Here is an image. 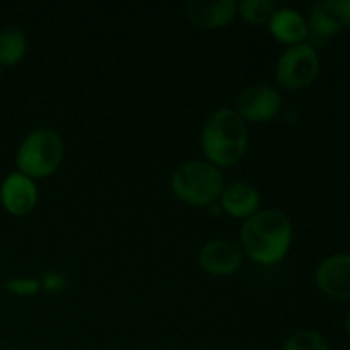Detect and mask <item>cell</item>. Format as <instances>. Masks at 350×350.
Listing matches in <instances>:
<instances>
[{"label": "cell", "mask_w": 350, "mask_h": 350, "mask_svg": "<svg viewBox=\"0 0 350 350\" xmlns=\"http://www.w3.org/2000/svg\"><path fill=\"white\" fill-rule=\"evenodd\" d=\"M241 250L258 265H277L293 243V224L284 212L265 208L246 219L241 228Z\"/></svg>", "instance_id": "6da1fadb"}, {"label": "cell", "mask_w": 350, "mask_h": 350, "mask_svg": "<svg viewBox=\"0 0 350 350\" xmlns=\"http://www.w3.org/2000/svg\"><path fill=\"white\" fill-rule=\"evenodd\" d=\"M200 144L205 161L215 167L234 166L243 159L248 146L246 122L236 109H215L202 126Z\"/></svg>", "instance_id": "7a4b0ae2"}, {"label": "cell", "mask_w": 350, "mask_h": 350, "mask_svg": "<svg viewBox=\"0 0 350 350\" xmlns=\"http://www.w3.org/2000/svg\"><path fill=\"white\" fill-rule=\"evenodd\" d=\"M174 197L193 207L215 204L224 190V178L219 167L208 161L193 159L183 163L171 176Z\"/></svg>", "instance_id": "3957f363"}, {"label": "cell", "mask_w": 350, "mask_h": 350, "mask_svg": "<svg viewBox=\"0 0 350 350\" xmlns=\"http://www.w3.org/2000/svg\"><path fill=\"white\" fill-rule=\"evenodd\" d=\"M64 159V140L51 129H38L21 142L16 154L17 171L31 180L53 174Z\"/></svg>", "instance_id": "277c9868"}, {"label": "cell", "mask_w": 350, "mask_h": 350, "mask_svg": "<svg viewBox=\"0 0 350 350\" xmlns=\"http://www.w3.org/2000/svg\"><path fill=\"white\" fill-rule=\"evenodd\" d=\"M320 72V58L310 43L293 44L280 55L275 79L286 89L308 88Z\"/></svg>", "instance_id": "5b68a950"}, {"label": "cell", "mask_w": 350, "mask_h": 350, "mask_svg": "<svg viewBox=\"0 0 350 350\" xmlns=\"http://www.w3.org/2000/svg\"><path fill=\"white\" fill-rule=\"evenodd\" d=\"M282 109V96L272 85H252L239 94L236 111L245 122L265 123Z\"/></svg>", "instance_id": "8992f818"}, {"label": "cell", "mask_w": 350, "mask_h": 350, "mask_svg": "<svg viewBox=\"0 0 350 350\" xmlns=\"http://www.w3.org/2000/svg\"><path fill=\"white\" fill-rule=\"evenodd\" d=\"M198 265L212 277H229L243 265V250L234 241L214 239L202 246Z\"/></svg>", "instance_id": "52a82bcc"}, {"label": "cell", "mask_w": 350, "mask_h": 350, "mask_svg": "<svg viewBox=\"0 0 350 350\" xmlns=\"http://www.w3.org/2000/svg\"><path fill=\"white\" fill-rule=\"evenodd\" d=\"M0 204L12 215L29 214L38 204L36 181L19 171L7 174L0 185Z\"/></svg>", "instance_id": "ba28073f"}, {"label": "cell", "mask_w": 350, "mask_h": 350, "mask_svg": "<svg viewBox=\"0 0 350 350\" xmlns=\"http://www.w3.org/2000/svg\"><path fill=\"white\" fill-rule=\"evenodd\" d=\"M317 284L332 299H350V255L338 253L325 258L317 269Z\"/></svg>", "instance_id": "9c48e42d"}, {"label": "cell", "mask_w": 350, "mask_h": 350, "mask_svg": "<svg viewBox=\"0 0 350 350\" xmlns=\"http://www.w3.org/2000/svg\"><path fill=\"white\" fill-rule=\"evenodd\" d=\"M187 16L195 26L202 29H221L232 23L238 16V3L234 0H219V2H200L190 0L185 5Z\"/></svg>", "instance_id": "30bf717a"}, {"label": "cell", "mask_w": 350, "mask_h": 350, "mask_svg": "<svg viewBox=\"0 0 350 350\" xmlns=\"http://www.w3.org/2000/svg\"><path fill=\"white\" fill-rule=\"evenodd\" d=\"M219 198H221L219 205L222 212L234 219H245V221L260 211V202H262L258 190L253 185L243 183V181L226 187Z\"/></svg>", "instance_id": "8fae6325"}, {"label": "cell", "mask_w": 350, "mask_h": 350, "mask_svg": "<svg viewBox=\"0 0 350 350\" xmlns=\"http://www.w3.org/2000/svg\"><path fill=\"white\" fill-rule=\"evenodd\" d=\"M347 26L342 0H325L311 9L308 29L318 40H327Z\"/></svg>", "instance_id": "7c38bea8"}, {"label": "cell", "mask_w": 350, "mask_h": 350, "mask_svg": "<svg viewBox=\"0 0 350 350\" xmlns=\"http://www.w3.org/2000/svg\"><path fill=\"white\" fill-rule=\"evenodd\" d=\"M270 33L280 43H286L289 46L303 43L310 34L308 23L297 10L294 9H277L269 23Z\"/></svg>", "instance_id": "4fadbf2b"}, {"label": "cell", "mask_w": 350, "mask_h": 350, "mask_svg": "<svg viewBox=\"0 0 350 350\" xmlns=\"http://www.w3.org/2000/svg\"><path fill=\"white\" fill-rule=\"evenodd\" d=\"M27 40L23 29L17 26H5L0 29V67H12L24 58Z\"/></svg>", "instance_id": "5bb4252c"}, {"label": "cell", "mask_w": 350, "mask_h": 350, "mask_svg": "<svg viewBox=\"0 0 350 350\" xmlns=\"http://www.w3.org/2000/svg\"><path fill=\"white\" fill-rule=\"evenodd\" d=\"M277 7L272 0H243L238 3V14L253 26L269 24Z\"/></svg>", "instance_id": "9a60e30c"}, {"label": "cell", "mask_w": 350, "mask_h": 350, "mask_svg": "<svg viewBox=\"0 0 350 350\" xmlns=\"http://www.w3.org/2000/svg\"><path fill=\"white\" fill-rule=\"evenodd\" d=\"M282 350H330V345L318 332L303 330L287 338Z\"/></svg>", "instance_id": "2e32d148"}, {"label": "cell", "mask_w": 350, "mask_h": 350, "mask_svg": "<svg viewBox=\"0 0 350 350\" xmlns=\"http://www.w3.org/2000/svg\"><path fill=\"white\" fill-rule=\"evenodd\" d=\"M5 289L14 296L29 297L36 296L41 291V284L38 279H31V277H12L5 282Z\"/></svg>", "instance_id": "e0dca14e"}, {"label": "cell", "mask_w": 350, "mask_h": 350, "mask_svg": "<svg viewBox=\"0 0 350 350\" xmlns=\"http://www.w3.org/2000/svg\"><path fill=\"white\" fill-rule=\"evenodd\" d=\"M40 284L44 293H60L67 286V277L60 272H46L40 279Z\"/></svg>", "instance_id": "ac0fdd59"}, {"label": "cell", "mask_w": 350, "mask_h": 350, "mask_svg": "<svg viewBox=\"0 0 350 350\" xmlns=\"http://www.w3.org/2000/svg\"><path fill=\"white\" fill-rule=\"evenodd\" d=\"M342 5L345 10V19H347V26H350V0H342Z\"/></svg>", "instance_id": "d6986e66"}, {"label": "cell", "mask_w": 350, "mask_h": 350, "mask_svg": "<svg viewBox=\"0 0 350 350\" xmlns=\"http://www.w3.org/2000/svg\"><path fill=\"white\" fill-rule=\"evenodd\" d=\"M345 332H347V335L350 337V314L347 317V320H345Z\"/></svg>", "instance_id": "ffe728a7"}, {"label": "cell", "mask_w": 350, "mask_h": 350, "mask_svg": "<svg viewBox=\"0 0 350 350\" xmlns=\"http://www.w3.org/2000/svg\"><path fill=\"white\" fill-rule=\"evenodd\" d=\"M0 77H2V67H0Z\"/></svg>", "instance_id": "44dd1931"}, {"label": "cell", "mask_w": 350, "mask_h": 350, "mask_svg": "<svg viewBox=\"0 0 350 350\" xmlns=\"http://www.w3.org/2000/svg\"><path fill=\"white\" fill-rule=\"evenodd\" d=\"M7 350H17V349H7Z\"/></svg>", "instance_id": "7402d4cb"}]
</instances>
